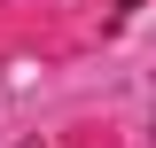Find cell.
<instances>
[{"instance_id":"1","label":"cell","mask_w":156,"mask_h":148,"mask_svg":"<svg viewBox=\"0 0 156 148\" xmlns=\"http://www.w3.org/2000/svg\"><path fill=\"white\" fill-rule=\"evenodd\" d=\"M101 8H140V0H101Z\"/></svg>"}]
</instances>
